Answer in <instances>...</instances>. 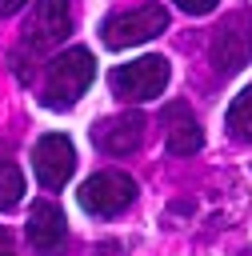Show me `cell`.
I'll return each mask as SVG.
<instances>
[{
	"label": "cell",
	"mask_w": 252,
	"mask_h": 256,
	"mask_svg": "<svg viewBox=\"0 0 252 256\" xmlns=\"http://www.w3.org/2000/svg\"><path fill=\"white\" fill-rule=\"evenodd\" d=\"M96 76V64H92V52L88 48H68L60 56L48 60V76H44V104L48 108H72L84 88L92 84Z\"/></svg>",
	"instance_id": "cell-1"
},
{
	"label": "cell",
	"mask_w": 252,
	"mask_h": 256,
	"mask_svg": "<svg viewBox=\"0 0 252 256\" xmlns=\"http://www.w3.org/2000/svg\"><path fill=\"white\" fill-rule=\"evenodd\" d=\"M168 76L172 72H168V60L164 56H140L132 64H116L112 76H108V84H112V92L120 100L144 104V100H156L168 88Z\"/></svg>",
	"instance_id": "cell-2"
},
{
	"label": "cell",
	"mask_w": 252,
	"mask_h": 256,
	"mask_svg": "<svg viewBox=\"0 0 252 256\" xmlns=\"http://www.w3.org/2000/svg\"><path fill=\"white\" fill-rule=\"evenodd\" d=\"M212 64L220 76H232L240 72L244 64H252V12L248 8H236L220 20V28L212 32Z\"/></svg>",
	"instance_id": "cell-3"
},
{
	"label": "cell",
	"mask_w": 252,
	"mask_h": 256,
	"mask_svg": "<svg viewBox=\"0 0 252 256\" xmlns=\"http://www.w3.org/2000/svg\"><path fill=\"white\" fill-rule=\"evenodd\" d=\"M168 28V12L164 4H140V8H128V12H116L104 20V44L108 48H132V44H144L152 36H160Z\"/></svg>",
	"instance_id": "cell-4"
},
{
	"label": "cell",
	"mask_w": 252,
	"mask_h": 256,
	"mask_svg": "<svg viewBox=\"0 0 252 256\" xmlns=\"http://www.w3.org/2000/svg\"><path fill=\"white\" fill-rule=\"evenodd\" d=\"M76 200H80V208L92 212V216H120V212L136 200V180L124 176V172H116V168H108V172L88 176V180L80 184Z\"/></svg>",
	"instance_id": "cell-5"
},
{
	"label": "cell",
	"mask_w": 252,
	"mask_h": 256,
	"mask_svg": "<svg viewBox=\"0 0 252 256\" xmlns=\"http://www.w3.org/2000/svg\"><path fill=\"white\" fill-rule=\"evenodd\" d=\"M72 32V4L68 0H36L24 24V52H48Z\"/></svg>",
	"instance_id": "cell-6"
},
{
	"label": "cell",
	"mask_w": 252,
	"mask_h": 256,
	"mask_svg": "<svg viewBox=\"0 0 252 256\" xmlns=\"http://www.w3.org/2000/svg\"><path fill=\"white\" fill-rule=\"evenodd\" d=\"M32 168H36V180H40L44 188H64L68 176H72V168H76V148H72V140L60 136V132L40 136L36 148H32Z\"/></svg>",
	"instance_id": "cell-7"
},
{
	"label": "cell",
	"mask_w": 252,
	"mask_h": 256,
	"mask_svg": "<svg viewBox=\"0 0 252 256\" xmlns=\"http://www.w3.org/2000/svg\"><path fill=\"white\" fill-rule=\"evenodd\" d=\"M92 140H96V148L108 152V156H128V152H136L140 140H144V116H140V112L108 116L104 124L92 128Z\"/></svg>",
	"instance_id": "cell-8"
},
{
	"label": "cell",
	"mask_w": 252,
	"mask_h": 256,
	"mask_svg": "<svg viewBox=\"0 0 252 256\" xmlns=\"http://www.w3.org/2000/svg\"><path fill=\"white\" fill-rule=\"evenodd\" d=\"M64 240H68L64 212H60L56 204H48V200H36L32 212H28V244H32L36 252L52 256V252L64 248Z\"/></svg>",
	"instance_id": "cell-9"
},
{
	"label": "cell",
	"mask_w": 252,
	"mask_h": 256,
	"mask_svg": "<svg viewBox=\"0 0 252 256\" xmlns=\"http://www.w3.org/2000/svg\"><path fill=\"white\" fill-rule=\"evenodd\" d=\"M164 144H168L172 156H192V152H200V144H204V132H200L192 108L180 104V100H172V104L164 108Z\"/></svg>",
	"instance_id": "cell-10"
},
{
	"label": "cell",
	"mask_w": 252,
	"mask_h": 256,
	"mask_svg": "<svg viewBox=\"0 0 252 256\" xmlns=\"http://www.w3.org/2000/svg\"><path fill=\"white\" fill-rule=\"evenodd\" d=\"M228 132L244 144H252V88H244L232 104H228Z\"/></svg>",
	"instance_id": "cell-11"
},
{
	"label": "cell",
	"mask_w": 252,
	"mask_h": 256,
	"mask_svg": "<svg viewBox=\"0 0 252 256\" xmlns=\"http://www.w3.org/2000/svg\"><path fill=\"white\" fill-rule=\"evenodd\" d=\"M20 196H24V176H20V168L0 160V212L12 208V204H20Z\"/></svg>",
	"instance_id": "cell-12"
},
{
	"label": "cell",
	"mask_w": 252,
	"mask_h": 256,
	"mask_svg": "<svg viewBox=\"0 0 252 256\" xmlns=\"http://www.w3.org/2000/svg\"><path fill=\"white\" fill-rule=\"evenodd\" d=\"M176 4H180L188 16H204V12H212V8H216V0H176Z\"/></svg>",
	"instance_id": "cell-13"
},
{
	"label": "cell",
	"mask_w": 252,
	"mask_h": 256,
	"mask_svg": "<svg viewBox=\"0 0 252 256\" xmlns=\"http://www.w3.org/2000/svg\"><path fill=\"white\" fill-rule=\"evenodd\" d=\"M0 256H16V244H12V236L0 228Z\"/></svg>",
	"instance_id": "cell-14"
},
{
	"label": "cell",
	"mask_w": 252,
	"mask_h": 256,
	"mask_svg": "<svg viewBox=\"0 0 252 256\" xmlns=\"http://www.w3.org/2000/svg\"><path fill=\"white\" fill-rule=\"evenodd\" d=\"M20 8H24V0H0V16H12Z\"/></svg>",
	"instance_id": "cell-15"
}]
</instances>
